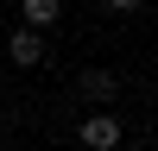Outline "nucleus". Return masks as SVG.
I'll return each instance as SVG.
<instances>
[{
    "instance_id": "obj_1",
    "label": "nucleus",
    "mask_w": 158,
    "mask_h": 151,
    "mask_svg": "<svg viewBox=\"0 0 158 151\" xmlns=\"http://www.w3.org/2000/svg\"><path fill=\"white\" fill-rule=\"evenodd\" d=\"M76 138H82V151H120V113L95 107L89 120H76Z\"/></svg>"
},
{
    "instance_id": "obj_2",
    "label": "nucleus",
    "mask_w": 158,
    "mask_h": 151,
    "mask_svg": "<svg viewBox=\"0 0 158 151\" xmlns=\"http://www.w3.org/2000/svg\"><path fill=\"white\" fill-rule=\"evenodd\" d=\"M6 63H13V69H38V63H44V32L13 25V32H6Z\"/></svg>"
},
{
    "instance_id": "obj_3",
    "label": "nucleus",
    "mask_w": 158,
    "mask_h": 151,
    "mask_svg": "<svg viewBox=\"0 0 158 151\" xmlns=\"http://www.w3.org/2000/svg\"><path fill=\"white\" fill-rule=\"evenodd\" d=\"M76 95H82L89 107H108V101L120 95V76H114V69H82V76H76Z\"/></svg>"
},
{
    "instance_id": "obj_4",
    "label": "nucleus",
    "mask_w": 158,
    "mask_h": 151,
    "mask_svg": "<svg viewBox=\"0 0 158 151\" xmlns=\"http://www.w3.org/2000/svg\"><path fill=\"white\" fill-rule=\"evenodd\" d=\"M57 19H63V0H19V25L32 32H51Z\"/></svg>"
},
{
    "instance_id": "obj_5",
    "label": "nucleus",
    "mask_w": 158,
    "mask_h": 151,
    "mask_svg": "<svg viewBox=\"0 0 158 151\" xmlns=\"http://www.w3.org/2000/svg\"><path fill=\"white\" fill-rule=\"evenodd\" d=\"M101 6H108V13H139L146 0H101Z\"/></svg>"
},
{
    "instance_id": "obj_6",
    "label": "nucleus",
    "mask_w": 158,
    "mask_h": 151,
    "mask_svg": "<svg viewBox=\"0 0 158 151\" xmlns=\"http://www.w3.org/2000/svg\"><path fill=\"white\" fill-rule=\"evenodd\" d=\"M0 88H6V69H0Z\"/></svg>"
}]
</instances>
